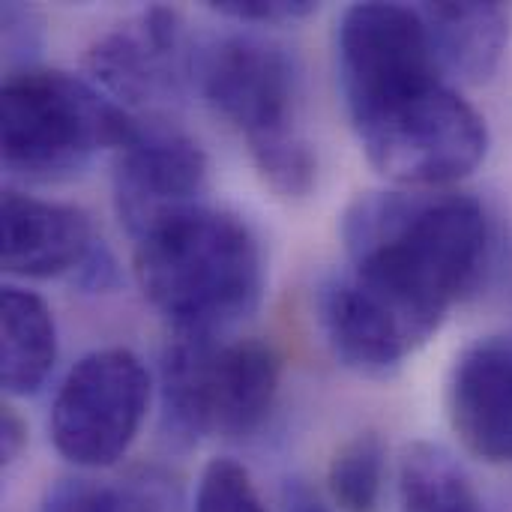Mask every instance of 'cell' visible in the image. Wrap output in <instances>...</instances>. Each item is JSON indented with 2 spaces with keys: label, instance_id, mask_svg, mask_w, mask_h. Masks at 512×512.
<instances>
[{
  "label": "cell",
  "instance_id": "obj_9",
  "mask_svg": "<svg viewBox=\"0 0 512 512\" xmlns=\"http://www.w3.org/2000/svg\"><path fill=\"white\" fill-rule=\"evenodd\" d=\"M207 153L171 123H138L114 159V204L126 231L138 240L156 225L204 204Z\"/></svg>",
  "mask_w": 512,
  "mask_h": 512
},
{
  "label": "cell",
  "instance_id": "obj_11",
  "mask_svg": "<svg viewBox=\"0 0 512 512\" xmlns=\"http://www.w3.org/2000/svg\"><path fill=\"white\" fill-rule=\"evenodd\" d=\"M447 414L471 456L512 465V336L477 339L456 357Z\"/></svg>",
  "mask_w": 512,
  "mask_h": 512
},
{
  "label": "cell",
  "instance_id": "obj_19",
  "mask_svg": "<svg viewBox=\"0 0 512 512\" xmlns=\"http://www.w3.org/2000/svg\"><path fill=\"white\" fill-rule=\"evenodd\" d=\"M210 9L225 18L249 21V24H288V21H300L318 12V3L312 0H219V3H210Z\"/></svg>",
  "mask_w": 512,
  "mask_h": 512
},
{
  "label": "cell",
  "instance_id": "obj_12",
  "mask_svg": "<svg viewBox=\"0 0 512 512\" xmlns=\"http://www.w3.org/2000/svg\"><path fill=\"white\" fill-rule=\"evenodd\" d=\"M93 246L90 219L78 207L3 192V270L9 276L51 279L78 270Z\"/></svg>",
  "mask_w": 512,
  "mask_h": 512
},
{
  "label": "cell",
  "instance_id": "obj_3",
  "mask_svg": "<svg viewBox=\"0 0 512 512\" xmlns=\"http://www.w3.org/2000/svg\"><path fill=\"white\" fill-rule=\"evenodd\" d=\"M3 165L27 180H60L99 150H120L138 120L93 81L60 69H15L3 81Z\"/></svg>",
  "mask_w": 512,
  "mask_h": 512
},
{
  "label": "cell",
  "instance_id": "obj_1",
  "mask_svg": "<svg viewBox=\"0 0 512 512\" xmlns=\"http://www.w3.org/2000/svg\"><path fill=\"white\" fill-rule=\"evenodd\" d=\"M342 240L351 273L321 288L318 321L342 366L387 378L477 285L489 219L459 192H369L348 207Z\"/></svg>",
  "mask_w": 512,
  "mask_h": 512
},
{
  "label": "cell",
  "instance_id": "obj_20",
  "mask_svg": "<svg viewBox=\"0 0 512 512\" xmlns=\"http://www.w3.org/2000/svg\"><path fill=\"white\" fill-rule=\"evenodd\" d=\"M117 264H114V258H111V252L105 249V246H93V252L87 255V261L78 267V282L87 288V291H108V288H114L117 285V270H114Z\"/></svg>",
  "mask_w": 512,
  "mask_h": 512
},
{
  "label": "cell",
  "instance_id": "obj_8",
  "mask_svg": "<svg viewBox=\"0 0 512 512\" xmlns=\"http://www.w3.org/2000/svg\"><path fill=\"white\" fill-rule=\"evenodd\" d=\"M207 105L246 138L249 156L300 135L294 126L297 69L285 48L258 36H222L195 57Z\"/></svg>",
  "mask_w": 512,
  "mask_h": 512
},
{
  "label": "cell",
  "instance_id": "obj_10",
  "mask_svg": "<svg viewBox=\"0 0 512 512\" xmlns=\"http://www.w3.org/2000/svg\"><path fill=\"white\" fill-rule=\"evenodd\" d=\"M84 63L90 81L117 105L171 99L189 72L183 18L177 9L150 6L96 39Z\"/></svg>",
  "mask_w": 512,
  "mask_h": 512
},
{
  "label": "cell",
  "instance_id": "obj_18",
  "mask_svg": "<svg viewBox=\"0 0 512 512\" xmlns=\"http://www.w3.org/2000/svg\"><path fill=\"white\" fill-rule=\"evenodd\" d=\"M195 512H270L249 471L234 459H213L195 492Z\"/></svg>",
  "mask_w": 512,
  "mask_h": 512
},
{
  "label": "cell",
  "instance_id": "obj_14",
  "mask_svg": "<svg viewBox=\"0 0 512 512\" xmlns=\"http://www.w3.org/2000/svg\"><path fill=\"white\" fill-rule=\"evenodd\" d=\"M57 360V327L45 300L6 285L0 297V381L9 396H33Z\"/></svg>",
  "mask_w": 512,
  "mask_h": 512
},
{
  "label": "cell",
  "instance_id": "obj_17",
  "mask_svg": "<svg viewBox=\"0 0 512 512\" xmlns=\"http://www.w3.org/2000/svg\"><path fill=\"white\" fill-rule=\"evenodd\" d=\"M165 498L156 492V486L141 483H102V480H87V477H72L54 483L39 512H165Z\"/></svg>",
  "mask_w": 512,
  "mask_h": 512
},
{
  "label": "cell",
  "instance_id": "obj_16",
  "mask_svg": "<svg viewBox=\"0 0 512 512\" xmlns=\"http://www.w3.org/2000/svg\"><path fill=\"white\" fill-rule=\"evenodd\" d=\"M387 450L375 432L354 435L345 441L327 471L333 501L345 512H375L384 492Z\"/></svg>",
  "mask_w": 512,
  "mask_h": 512
},
{
  "label": "cell",
  "instance_id": "obj_21",
  "mask_svg": "<svg viewBox=\"0 0 512 512\" xmlns=\"http://www.w3.org/2000/svg\"><path fill=\"white\" fill-rule=\"evenodd\" d=\"M24 441H27V429H24L21 417L12 408H3V414H0V462L12 465L18 459Z\"/></svg>",
  "mask_w": 512,
  "mask_h": 512
},
{
  "label": "cell",
  "instance_id": "obj_7",
  "mask_svg": "<svg viewBox=\"0 0 512 512\" xmlns=\"http://www.w3.org/2000/svg\"><path fill=\"white\" fill-rule=\"evenodd\" d=\"M441 75L417 6L354 3L342 12L339 84L351 123L444 81Z\"/></svg>",
  "mask_w": 512,
  "mask_h": 512
},
{
  "label": "cell",
  "instance_id": "obj_6",
  "mask_svg": "<svg viewBox=\"0 0 512 512\" xmlns=\"http://www.w3.org/2000/svg\"><path fill=\"white\" fill-rule=\"evenodd\" d=\"M150 405V375L126 348L81 357L51 405V444L78 468H108L132 447Z\"/></svg>",
  "mask_w": 512,
  "mask_h": 512
},
{
  "label": "cell",
  "instance_id": "obj_2",
  "mask_svg": "<svg viewBox=\"0 0 512 512\" xmlns=\"http://www.w3.org/2000/svg\"><path fill=\"white\" fill-rule=\"evenodd\" d=\"M135 276L177 333L219 336L258 309L264 258L240 216L201 204L135 240Z\"/></svg>",
  "mask_w": 512,
  "mask_h": 512
},
{
  "label": "cell",
  "instance_id": "obj_15",
  "mask_svg": "<svg viewBox=\"0 0 512 512\" xmlns=\"http://www.w3.org/2000/svg\"><path fill=\"white\" fill-rule=\"evenodd\" d=\"M402 512H486L480 492L450 450L417 441L399 462Z\"/></svg>",
  "mask_w": 512,
  "mask_h": 512
},
{
  "label": "cell",
  "instance_id": "obj_4",
  "mask_svg": "<svg viewBox=\"0 0 512 512\" xmlns=\"http://www.w3.org/2000/svg\"><path fill=\"white\" fill-rule=\"evenodd\" d=\"M279 393V357L261 339L177 333L162 357V408L183 441L255 432Z\"/></svg>",
  "mask_w": 512,
  "mask_h": 512
},
{
  "label": "cell",
  "instance_id": "obj_13",
  "mask_svg": "<svg viewBox=\"0 0 512 512\" xmlns=\"http://www.w3.org/2000/svg\"><path fill=\"white\" fill-rule=\"evenodd\" d=\"M441 72L483 84L510 45V12L501 3H423L417 6Z\"/></svg>",
  "mask_w": 512,
  "mask_h": 512
},
{
  "label": "cell",
  "instance_id": "obj_5",
  "mask_svg": "<svg viewBox=\"0 0 512 512\" xmlns=\"http://www.w3.org/2000/svg\"><path fill=\"white\" fill-rule=\"evenodd\" d=\"M354 132L384 177L420 189L474 174L489 153L483 114L447 81L354 120Z\"/></svg>",
  "mask_w": 512,
  "mask_h": 512
}]
</instances>
